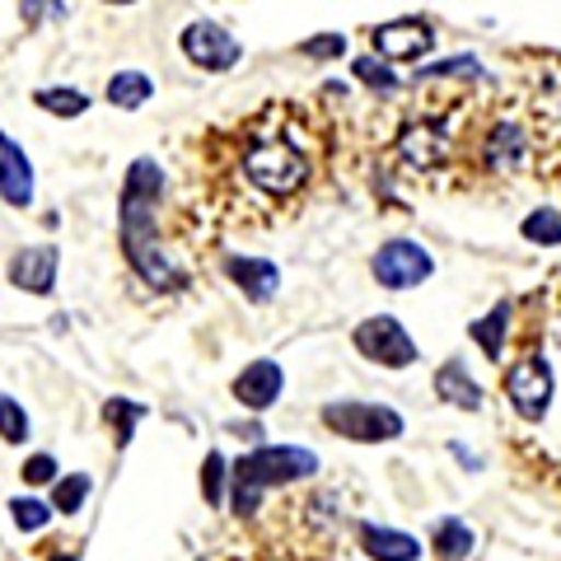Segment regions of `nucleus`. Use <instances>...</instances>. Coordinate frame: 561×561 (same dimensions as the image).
<instances>
[{"label":"nucleus","instance_id":"b1692460","mask_svg":"<svg viewBox=\"0 0 561 561\" xmlns=\"http://www.w3.org/2000/svg\"><path fill=\"white\" fill-rule=\"evenodd\" d=\"M90 491H94L90 472H70V478H57V482H51V511L80 515V505L90 501Z\"/></svg>","mask_w":561,"mask_h":561},{"label":"nucleus","instance_id":"a211bd4d","mask_svg":"<svg viewBox=\"0 0 561 561\" xmlns=\"http://www.w3.org/2000/svg\"><path fill=\"white\" fill-rule=\"evenodd\" d=\"M122 202L127 206H160L164 202V169L154 160H136L127 169V179H122Z\"/></svg>","mask_w":561,"mask_h":561},{"label":"nucleus","instance_id":"9d476101","mask_svg":"<svg viewBox=\"0 0 561 561\" xmlns=\"http://www.w3.org/2000/svg\"><path fill=\"white\" fill-rule=\"evenodd\" d=\"M57 267H61L57 243H28V249H20L10 257V286L28 290V295H51V286H57Z\"/></svg>","mask_w":561,"mask_h":561},{"label":"nucleus","instance_id":"c9c22d12","mask_svg":"<svg viewBox=\"0 0 561 561\" xmlns=\"http://www.w3.org/2000/svg\"><path fill=\"white\" fill-rule=\"evenodd\" d=\"M108 5H136V0H108Z\"/></svg>","mask_w":561,"mask_h":561},{"label":"nucleus","instance_id":"20e7f679","mask_svg":"<svg viewBox=\"0 0 561 561\" xmlns=\"http://www.w3.org/2000/svg\"><path fill=\"white\" fill-rule=\"evenodd\" d=\"M323 421H328V431L346 435V440H360V445L398 440V435H402V416L393 408H383V402H356V398L328 402Z\"/></svg>","mask_w":561,"mask_h":561},{"label":"nucleus","instance_id":"a878e982","mask_svg":"<svg viewBox=\"0 0 561 561\" xmlns=\"http://www.w3.org/2000/svg\"><path fill=\"white\" fill-rule=\"evenodd\" d=\"M10 519H14V529L38 534V529H47V519H51V501H38V496H14V501H10Z\"/></svg>","mask_w":561,"mask_h":561},{"label":"nucleus","instance_id":"72a5a7b5","mask_svg":"<svg viewBox=\"0 0 561 561\" xmlns=\"http://www.w3.org/2000/svg\"><path fill=\"white\" fill-rule=\"evenodd\" d=\"M449 454H454V459H459L463 468H472V472H478V468H482V459H478V454H468V449H463L459 440H454V445H449Z\"/></svg>","mask_w":561,"mask_h":561},{"label":"nucleus","instance_id":"dca6fc26","mask_svg":"<svg viewBox=\"0 0 561 561\" xmlns=\"http://www.w3.org/2000/svg\"><path fill=\"white\" fill-rule=\"evenodd\" d=\"M225 272H230L234 286L257 305L272 300V295L280 290V272H276V262H267V257H230L225 262Z\"/></svg>","mask_w":561,"mask_h":561},{"label":"nucleus","instance_id":"393cba45","mask_svg":"<svg viewBox=\"0 0 561 561\" xmlns=\"http://www.w3.org/2000/svg\"><path fill=\"white\" fill-rule=\"evenodd\" d=\"M519 234L529 239V243H542V249H561V210L557 206H538L524 216L519 225Z\"/></svg>","mask_w":561,"mask_h":561},{"label":"nucleus","instance_id":"9b49d317","mask_svg":"<svg viewBox=\"0 0 561 561\" xmlns=\"http://www.w3.org/2000/svg\"><path fill=\"white\" fill-rule=\"evenodd\" d=\"M280 393H286V370H280L276 360H253V365H243L239 379H234V398L243 402V408H253V412H267L272 402H280Z\"/></svg>","mask_w":561,"mask_h":561},{"label":"nucleus","instance_id":"39448f33","mask_svg":"<svg viewBox=\"0 0 561 561\" xmlns=\"http://www.w3.org/2000/svg\"><path fill=\"white\" fill-rule=\"evenodd\" d=\"M351 342H356V351L365 360L389 365V370H408V365H416V342L408 337V328H402L393 313H370L365 323H356Z\"/></svg>","mask_w":561,"mask_h":561},{"label":"nucleus","instance_id":"c85d7f7f","mask_svg":"<svg viewBox=\"0 0 561 561\" xmlns=\"http://www.w3.org/2000/svg\"><path fill=\"white\" fill-rule=\"evenodd\" d=\"M225 478H230V463H225V454H206L202 463V491L210 505H225Z\"/></svg>","mask_w":561,"mask_h":561},{"label":"nucleus","instance_id":"423d86ee","mask_svg":"<svg viewBox=\"0 0 561 561\" xmlns=\"http://www.w3.org/2000/svg\"><path fill=\"white\" fill-rule=\"evenodd\" d=\"M370 272L383 290H416L421 280H431L435 257L421 249L416 239H389L383 249L370 257Z\"/></svg>","mask_w":561,"mask_h":561},{"label":"nucleus","instance_id":"aec40b11","mask_svg":"<svg viewBox=\"0 0 561 561\" xmlns=\"http://www.w3.org/2000/svg\"><path fill=\"white\" fill-rule=\"evenodd\" d=\"M505 332H511V305L501 300L496 309L486 313L482 323H472V328H468V337L482 346V356H486V360H501V351H505Z\"/></svg>","mask_w":561,"mask_h":561},{"label":"nucleus","instance_id":"2f4dec72","mask_svg":"<svg viewBox=\"0 0 561 561\" xmlns=\"http://www.w3.org/2000/svg\"><path fill=\"white\" fill-rule=\"evenodd\" d=\"M300 51L313 57V61H332V57H346V38L342 33H323V38H309Z\"/></svg>","mask_w":561,"mask_h":561},{"label":"nucleus","instance_id":"ddd939ff","mask_svg":"<svg viewBox=\"0 0 561 561\" xmlns=\"http://www.w3.org/2000/svg\"><path fill=\"white\" fill-rule=\"evenodd\" d=\"M0 202L5 206H28L33 202V164L5 131H0Z\"/></svg>","mask_w":561,"mask_h":561},{"label":"nucleus","instance_id":"f8f14e48","mask_svg":"<svg viewBox=\"0 0 561 561\" xmlns=\"http://www.w3.org/2000/svg\"><path fill=\"white\" fill-rule=\"evenodd\" d=\"M398 154L408 169H440L449 154V131L440 122H412V127H402V136H398Z\"/></svg>","mask_w":561,"mask_h":561},{"label":"nucleus","instance_id":"c756f323","mask_svg":"<svg viewBox=\"0 0 561 561\" xmlns=\"http://www.w3.org/2000/svg\"><path fill=\"white\" fill-rule=\"evenodd\" d=\"M103 416H108V421H117V440H127V435H131V426H136V421L140 416H146V408H140V402H127V398H113L108 402V408H103Z\"/></svg>","mask_w":561,"mask_h":561},{"label":"nucleus","instance_id":"4468645a","mask_svg":"<svg viewBox=\"0 0 561 561\" xmlns=\"http://www.w3.org/2000/svg\"><path fill=\"white\" fill-rule=\"evenodd\" d=\"M482 160L496 173H515V169H524V160H529V140H524V131L515 127V122H496V127L486 131Z\"/></svg>","mask_w":561,"mask_h":561},{"label":"nucleus","instance_id":"f3484780","mask_svg":"<svg viewBox=\"0 0 561 561\" xmlns=\"http://www.w3.org/2000/svg\"><path fill=\"white\" fill-rule=\"evenodd\" d=\"M435 393H440L449 408H459V412H478L482 408V383L468 375L463 360H445L440 370H435Z\"/></svg>","mask_w":561,"mask_h":561},{"label":"nucleus","instance_id":"7c9ffc66","mask_svg":"<svg viewBox=\"0 0 561 561\" xmlns=\"http://www.w3.org/2000/svg\"><path fill=\"white\" fill-rule=\"evenodd\" d=\"M20 14L28 24H47V20H66V0H20Z\"/></svg>","mask_w":561,"mask_h":561},{"label":"nucleus","instance_id":"7ed1b4c3","mask_svg":"<svg viewBox=\"0 0 561 561\" xmlns=\"http://www.w3.org/2000/svg\"><path fill=\"white\" fill-rule=\"evenodd\" d=\"M243 173L267 197H290V192H300L309 183V160L290 140H257L249 150V160H243Z\"/></svg>","mask_w":561,"mask_h":561},{"label":"nucleus","instance_id":"0eeeda50","mask_svg":"<svg viewBox=\"0 0 561 561\" xmlns=\"http://www.w3.org/2000/svg\"><path fill=\"white\" fill-rule=\"evenodd\" d=\"M179 47H183V57H187L192 66H202V70H234L239 57H243L239 38H234V33L225 28V24H216V20H192V24L183 28Z\"/></svg>","mask_w":561,"mask_h":561},{"label":"nucleus","instance_id":"f704fd0d","mask_svg":"<svg viewBox=\"0 0 561 561\" xmlns=\"http://www.w3.org/2000/svg\"><path fill=\"white\" fill-rule=\"evenodd\" d=\"M234 435H239V440H249V445H262V426H257V421H249V426H230Z\"/></svg>","mask_w":561,"mask_h":561},{"label":"nucleus","instance_id":"1a4fd4ad","mask_svg":"<svg viewBox=\"0 0 561 561\" xmlns=\"http://www.w3.org/2000/svg\"><path fill=\"white\" fill-rule=\"evenodd\" d=\"M370 38H375V57L383 61H421L435 43V28L426 20H393L379 24Z\"/></svg>","mask_w":561,"mask_h":561},{"label":"nucleus","instance_id":"cd10ccee","mask_svg":"<svg viewBox=\"0 0 561 561\" xmlns=\"http://www.w3.org/2000/svg\"><path fill=\"white\" fill-rule=\"evenodd\" d=\"M0 440L5 445L28 440V412L20 408V398H10V393H0Z\"/></svg>","mask_w":561,"mask_h":561},{"label":"nucleus","instance_id":"2eb2a0df","mask_svg":"<svg viewBox=\"0 0 561 561\" xmlns=\"http://www.w3.org/2000/svg\"><path fill=\"white\" fill-rule=\"evenodd\" d=\"M356 538H360V552L375 561H416L421 557V542L412 534L383 529V524H360Z\"/></svg>","mask_w":561,"mask_h":561},{"label":"nucleus","instance_id":"bb28decb","mask_svg":"<svg viewBox=\"0 0 561 561\" xmlns=\"http://www.w3.org/2000/svg\"><path fill=\"white\" fill-rule=\"evenodd\" d=\"M449 76H459V80H482V61L468 57V51H459V57H449V61H435V66H421V70H416V80H449Z\"/></svg>","mask_w":561,"mask_h":561},{"label":"nucleus","instance_id":"473e14b6","mask_svg":"<svg viewBox=\"0 0 561 561\" xmlns=\"http://www.w3.org/2000/svg\"><path fill=\"white\" fill-rule=\"evenodd\" d=\"M24 478H28L33 486H43V482H57V459H51V454H33V459L24 463Z\"/></svg>","mask_w":561,"mask_h":561},{"label":"nucleus","instance_id":"f03ea898","mask_svg":"<svg viewBox=\"0 0 561 561\" xmlns=\"http://www.w3.org/2000/svg\"><path fill=\"white\" fill-rule=\"evenodd\" d=\"M122 253L136 267V276L154 290L179 286V267L169 262V253L160 249V234H154V210L150 206H127L122 202Z\"/></svg>","mask_w":561,"mask_h":561},{"label":"nucleus","instance_id":"e433bc0d","mask_svg":"<svg viewBox=\"0 0 561 561\" xmlns=\"http://www.w3.org/2000/svg\"><path fill=\"white\" fill-rule=\"evenodd\" d=\"M57 561H80V557H57Z\"/></svg>","mask_w":561,"mask_h":561},{"label":"nucleus","instance_id":"4be33fe9","mask_svg":"<svg viewBox=\"0 0 561 561\" xmlns=\"http://www.w3.org/2000/svg\"><path fill=\"white\" fill-rule=\"evenodd\" d=\"M351 70H356V80L370 94H379V99L398 94V70H393V61H383V57H351Z\"/></svg>","mask_w":561,"mask_h":561},{"label":"nucleus","instance_id":"6ab92c4d","mask_svg":"<svg viewBox=\"0 0 561 561\" xmlns=\"http://www.w3.org/2000/svg\"><path fill=\"white\" fill-rule=\"evenodd\" d=\"M431 548L445 561H468L472 552H478V534H472L468 519L445 515V519H435V529H431Z\"/></svg>","mask_w":561,"mask_h":561},{"label":"nucleus","instance_id":"412c9836","mask_svg":"<svg viewBox=\"0 0 561 561\" xmlns=\"http://www.w3.org/2000/svg\"><path fill=\"white\" fill-rule=\"evenodd\" d=\"M154 84L146 70H117V76L108 80V103L113 108H140V103H150Z\"/></svg>","mask_w":561,"mask_h":561},{"label":"nucleus","instance_id":"f257e3e1","mask_svg":"<svg viewBox=\"0 0 561 561\" xmlns=\"http://www.w3.org/2000/svg\"><path fill=\"white\" fill-rule=\"evenodd\" d=\"M313 472H319V454H313V449H300V445H257L253 454H243V459L230 468V478H234V491H230L234 515H257L262 491H267V486L300 482V478H313Z\"/></svg>","mask_w":561,"mask_h":561},{"label":"nucleus","instance_id":"6e6552de","mask_svg":"<svg viewBox=\"0 0 561 561\" xmlns=\"http://www.w3.org/2000/svg\"><path fill=\"white\" fill-rule=\"evenodd\" d=\"M505 393H511V408L524 421H542L552 408V370L542 356H519L505 375Z\"/></svg>","mask_w":561,"mask_h":561},{"label":"nucleus","instance_id":"5701e85b","mask_svg":"<svg viewBox=\"0 0 561 561\" xmlns=\"http://www.w3.org/2000/svg\"><path fill=\"white\" fill-rule=\"evenodd\" d=\"M33 103H38L43 113H57V117H84L90 113V94H80V90H70V84H57V90H33Z\"/></svg>","mask_w":561,"mask_h":561}]
</instances>
